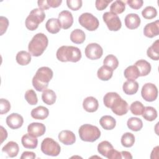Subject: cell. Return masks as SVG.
I'll use <instances>...</instances> for the list:
<instances>
[{"mask_svg": "<svg viewBox=\"0 0 159 159\" xmlns=\"http://www.w3.org/2000/svg\"><path fill=\"white\" fill-rule=\"evenodd\" d=\"M53 75V72L49 67L42 66L39 68L32 80L35 89L39 92L45 91L47 88L48 83L52 80Z\"/></svg>", "mask_w": 159, "mask_h": 159, "instance_id": "cell-1", "label": "cell"}, {"mask_svg": "<svg viewBox=\"0 0 159 159\" xmlns=\"http://www.w3.org/2000/svg\"><path fill=\"white\" fill-rule=\"evenodd\" d=\"M57 58L62 62H77L81 58V50L76 47L63 45L58 48L56 53Z\"/></svg>", "mask_w": 159, "mask_h": 159, "instance_id": "cell-2", "label": "cell"}, {"mask_svg": "<svg viewBox=\"0 0 159 159\" xmlns=\"http://www.w3.org/2000/svg\"><path fill=\"white\" fill-rule=\"evenodd\" d=\"M48 43L47 37L43 33H38L30 41L28 45L29 52L34 57H39L45 50Z\"/></svg>", "mask_w": 159, "mask_h": 159, "instance_id": "cell-3", "label": "cell"}, {"mask_svg": "<svg viewBox=\"0 0 159 159\" xmlns=\"http://www.w3.org/2000/svg\"><path fill=\"white\" fill-rule=\"evenodd\" d=\"M78 134L81 140L93 142L101 136V131L98 127L89 124H83L79 128Z\"/></svg>", "mask_w": 159, "mask_h": 159, "instance_id": "cell-4", "label": "cell"}, {"mask_svg": "<svg viewBox=\"0 0 159 159\" xmlns=\"http://www.w3.org/2000/svg\"><path fill=\"white\" fill-rule=\"evenodd\" d=\"M45 18V14L43 10L39 8L34 9L30 11L25 19V27L29 30H35L38 28L39 24L42 23Z\"/></svg>", "mask_w": 159, "mask_h": 159, "instance_id": "cell-5", "label": "cell"}, {"mask_svg": "<svg viewBox=\"0 0 159 159\" xmlns=\"http://www.w3.org/2000/svg\"><path fill=\"white\" fill-rule=\"evenodd\" d=\"M41 151L46 155L57 157L61 151L60 145L52 138L47 137L43 140L41 143Z\"/></svg>", "mask_w": 159, "mask_h": 159, "instance_id": "cell-6", "label": "cell"}, {"mask_svg": "<svg viewBox=\"0 0 159 159\" xmlns=\"http://www.w3.org/2000/svg\"><path fill=\"white\" fill-rule=\"evenodd\" d=\"M80 24L89 31L96 30L99 25L98 19L89 12H84L80 15L78 18Z\"/></svg>", "mask_w": 159, "mask_h": 159, "instance_id": "cell-7", "label": "cell"}, {"mask_svg": "<svg viewBox=\"0 0 159 159\" xmlns=\"http://www.w3.org/2000/svg\"><path fill=\"white\" fill-rule=\"evenodd\" d=\"M102 19L109 30L117 31L121 28L122 23L117 14L111 12H106L104 13Z\"/></svg>", "mask_w": 159, "mask_h": 159, "instance_id": "cell-8", "label": "cell"}, {"mask_svg": "<svg viewBox=\"0 0 159 159\" xmlns=\"http://www.w3.org/2000/svg\"><path fill=\"white\" fill-rule=\"evenodd\" d=\"M141 95L143 99L148 102H152L156 100L158 96L157 87L153 83H145L142 88Z\"/></svg>", "mask_w": 159, "mask_h": 159, "instance_id": "cell-9", "label": "cell"}, {"mask_svg": "<svg viewBox=\"0 0 159 159\" xmlns=\"http://www.w3.org/2000/svg\"><path fill=\"white\" fill-rule=\"evenodd\" d=\"M86 57L90 60H97L100 58L103 54L102 48L97 43H89L85 48Z\"/></svg>", "mask_w": 159, "mask_h": 159, "instance_id": "cell-10", "label": "cell"}, {"mask_svg": "<svg viewBox=\"0 0 159 159\" xmlns=\"http://www.w3.org/2000/svg\"><path fill=\"white\" fill-rule=\"evenodd\" d=\"M111 109L115 114L121 116L127 113L129 107L128 103L120 97L114 101Z\"/></svg>", "mask_w": 159, "mask_h": 159, "instance_id": "cell-11", "label": "cell"}, {"mask_svg": "<svg viewBox=\"0 0 159 159\" xmlns=\"http://www.w3.org/2000/svg\"><path fill=\"white\" fill-rule=\"evenodd\" d=\"M58 20L61 27L65 30L71 27L73 23V17L71 12L66 10L60 12Z\"/></svg>", "mask_w": 159, "mask_h": 159, "instance_id": "cell-12", "label": "cell"}, {"mask_svg": "<svg viewBox=\"0 0 159 159\" xmlns=\"http://www.w3.org/2000/svg\"><path fill=\"white\" fill-rule=\"evenodd\" d=\"M6 121L9 127L12 129H17L22 125L24 119L21 115L17 113H12L6 117Z\"/></svg>", "mask_w": 159, "mask_h": 159, "instance_id": "cell-13", "label": "cell"}, {"mask_svg": "<svg viewBox=\"0 0 159 159\" xmlns=\"http://www.w3.org/2000/svg\"><path fill=\"white\" fill-rule=\"evenodd\" d=\"M45 125L39 122H32L27 127L28 133L35 137L42 136L45 134Z\"/></svg>", "mask_w": 159, "mask_h": 159, "instance_id": "cell-14", "label": "cell"}, {"mask_svg": "<svg viewBox=\"0 0 159 159\" xmlns=\"http://www.w3.org/2000/svg\"><path fill=\"white\" fill-rule=\"evenodd\" d=\"M143 34L148 38H153L159 34V20H157L145 25L143 29Z\"/></svg>", "mask_w": 159, "mask_h": 159, "instance_id": "cell-15", "label": "cell"}, {"mask_svg": "<svg viewBox=\"0 0 159 159\" xmlns=\"http://www.w3.org/2000/svg\"><path fill=\"white\" fill-rule=\"evenodd\" d=\"M58 140L66 145L73 144L76 141L75 134L70 130H65L61 131L58 134Z\"/></svg>", "mask_w": 159, "mask_h": 159, "instance_id": "cell-16", "label": "cell"}, {"mask_svg": "<svg viewBox=\"0 0 159 159\" xmlns=\"http://www.w3.org/2000/svg\"><path fill=\"white\" fill-rule=\"evenodd\" d=\"M125 26L129 29H135L140 24V18L137 14L131 13L127 14L124 19Z\"/></svg>", "mask_w": 159, "mask_h": 159, "instance_id": "cell-17", "label": "cell"}, {"mask_svg": "<svg viewBox=\"0 0 159 159\" xmlns=\"http://www.w3.org/2000/svg\"><path fill=\"white\" fill-rule=\"evenodd\" d=\"M83 107L86 112H94L98 110L99 103L95 98L93 96H88L83 100Z\"/></svg>", "mask_w": 159, "mask_h": 159, "instance_id": "cell-18", "label": "cell"}, {"mask_svg": "<svg viewBox=\"0 0 159 159\" xmlns=\"http://www.w3.org/2000/svg\"><path fill=\"white\" fill-rule=\"evenodd\" d=\"M19 151V147L18 144L14 142L10 141L7 142L2 148V152L6 153L8 157L13 158L17 155Z\"/></svg>", "mask_w": 159, "mask_h": 159, "instance_id": "cell-19", "label": "cell"}, {"mask_svg": "<svg viewBox=\"0 0 159 159\" xmlns=\"http://www.w3.org/2000/svg\"><path fill=\"white\" fill-rule=\"evenodd\" d=\"M21 142L24 147L30 149L35 148L38 145V140L37 137L32 136L29 133L25 134L22 137Z\"/></svg>", "mask_w": 159, "mask_h": 159, "instance_id": "cell-20", "label": "cell"}, {"mask_svg": "<svg viewBox=\"0 0 159 159\" xmlns=\"http://www.w3.org/2000/svg\"><path fill=\"white\" fill-rule=\"evenodd\" d=\"M49 114L48 109L42 106H38L31 111L30 115L32 118L39 120H43L46 119Z\"/></svg>", "mask_w": 159, "mask_h": 159, "instance_id": "cell-21", "label": "cell"}, {"mask_svg": "<svg viewBox=\"0 0 159 159\" xmlns=\"http://www.w3.org/2000/svg\"><path fill=\"white\" fill-rule=\"evenodd\" d=\"M123 91L128 95L135 94L139 89V83L135 80H127L124 82L122 86Z\"/></svg>", "mask_w": 159, "mask_h": 159, "instance_id": "cell-22", "label": "cell"}, {"mask_svg": "<svg viewBox=\"0 0 159 159\" xmlns=\"http://www.w3.org/2000/svg\"><path fill=\"white\" fill-rule=\"evenodd\" d=\"M134 65L138 68L140 73V76H147L151 71L152 67L150 63L145 60H139L137 61Z\"/></svg>", "mask_w": 159, "mask_h": 159, "instance_id": "cell-23", "label": "cell"}, {"mask_svg": "<svg viewBox=\"0 0 159 159\" xmlns=\"http://www.w3.org/2000/svg\"><path fill=\"white\" fill-rule=\"evenodd\" d=\"M99 124L105 130H112L116 125V119L111 116H104L101 117Z\"/></svg>", "mask_w": 159, "mask_h": 159, "instance_id": "cell-24", "label": "cell"}, {"mask_svg": "<svg viewBox=\"0 0 159 159\" xmlns=\"http://www.w3.org/2000/svg\"><path fill=\"white\" fill-rule=\"evenodd\" d=\"M113 70L106 65L101 66L97 72L98 78L102 81H108L110 80L113 75Z\"/></svg>", "mask_w": 159, "mask_h": 159, "instance_id": "cell-25", "label": "cell"}, {"mask_svg": "<svg viewBox=\"0 0 159 159\" xmlns=\"http://www.w3.org/2000/svg\"><path fill=\"white\" fill-rule=\"evenodd\" d=\"M45 28L48 32L55 34L60 30L61 26L58 19L51 18L47 21L45 24Z\"/></svg>", "mask_w": 159, "mask_h": 159, "instance_id": "cell-26", "label": "cell"}, {"mask_svg": "<svg viewBox=\"0 0 159 159\" xmlns=\"http://www.w3.org/2000/svg\"><path fill=\"white\" fill-rule=\"evenodd\" d=\"M114 149L112 145L108 141L104 140L100 142L98 145V152L99 154L107 158L111 152Z\"/></svg>", "mask_w": 159, "mask_h": 159, "instance_id": "cell-27", "label": "cell"}, {"mask_svg": "<svg viewBox=\"0 0 159 159\" xmlns=\"http://www.w3.org/2000/svg\"><path fill=\"white\" fill-rule=\"evenodd\" d=\"M57 99V96L55 93L50 89H46L43 91L42 94V99L44 103L47 105L53 104Z\"/></svg>", "mask_w": 159, "mask_h": 159, "instance_id": "cell-28", "label": "cell"}, {"mask_svg": "<svg viewBox=\"0 0 159 159\" xmlns=\"http://www.w3.org/2000/svg\"><path fill=\"white\" fill-rule=\"evenodd\" d=\"M86 35L84 32L79 29H75L71 32L70 40L72 42L76 44H81L85 40Z\"/></svg>", "mask_w": 159, "mask_h": 159, "instance_id": "cell-29", "label": "cell"}, {"mask_svg": "<svg viewBox=\"0 0 159 159\" xmlns=\"http://www.w3.org/2000/svg\"><path fill=\"white\" fill-rule=\"evenodd\" d=\"M147 56L153 60H158L159 59V40H156L152 45L148 47L147 51Z\"/></svg>", "mask_w": 159, "mask_h": 159, "instance_id": "cell-30", "label": "cell"}, {"mask_svg": "<svg viewBox=\"0 0 159 159\" xmlns=\"http://www.w3.org/2000/svg\"><path fill=\"white\" fill-rule=\"evenodd\" d=\"M16 60L17 63L20 65H27L31 61V54L24 50L20 51L17 53Z\"/></svg>", "mask_w": 159, "mask_h": 159, "instance_id": "cell-31", "label": "cell"}, {"mask_svg": "<svg viewBox=\"0 0 159 159\" xmlns=\"http://www.w3.org/2000/svg\"><path fill=\"white\" fill-rule=\"evenodd\" d=\"M127 127L132 131L137 132L142 129L143 127L142 120L138 117H130L127 122Z\"/></svg>", "mask_w": 159, "mask_h": 159, "instance_id": "cell-32", "label": "cell"}, {"mask_svg": "<svg viewBox=\"0 0 159 159\" xmlns=\"http://www.w3.org/2000/svg\"><path fill=\"white\" fill-rule=\"evenodd\" d=\"M124 76L127 80H135L140 76L138 68L135 65H131L125 68L124 72Z\"/></svg>", "mask_w": 159, "mask_h": 159, "instance_id": "cell-33", "label": "cell"}, {"mask_svg": "<svg viewBox=\"0 0 159 159\" xmlns=\"http://www.w3.org/2000/svg\"><path fill=\"white\" fill-rule=\"evenodd\" d=\"M142 117L147 121H153L157 117V110L152 106L145 107L144 111L142 113Z\"/></svg>", "mask_w": 159, "mask_h": 159, "instance_id": "cell-34", "label": "cell"}, {"mask_svg": "<svg viewBox=\"0 0 159 159\" xmlns=\"http://www.w3.org/2000/svg\"><path fill=\"white\" fill-rule=\"evenodd\" d=\"M120 97V95L116 92H109L106 93L103 98L104 106L108 108H111L114 101Z\"/></svg>", "mask_w": 159, "mask_h": 159, "instance_id": "cell-35", "label": "cell"}, {"mask_svg": "<svg viewBox=\"0 0 159 159\" xmlns=\"http://www.w3.org/2000/svg\"><path fill=\"white\" fill-rule=\"evenodd\" d=\"M120 142L124 147H131L134 144L135 137L134 134L130 132H125L122 135Z\"/></svg>", "mask_w": 159, "mask_h": 159, "instance_id": "cell-36", "label": "cell"}, {"mask_svg": "<svg viewBox=\"0 0 159 159\" xmlns=\"http://www.w3.org/2000/svg\"><path fill=\"white\" fill-rule=\"evenodd\" d=\"M125 9V3L122 1H115L110 6V11L115 14L122 13Z\"/></svg>", "mask_w": 159, "mask_h": 159, "instance_id": "cell-37", "label": "cell"}, {"mask_svg": "<svg viewBox=\"0 0 159 159\" xmlns=\"http://www.w3.org/2000/svg\"><path fill=\"white\" fill-rule=\"evenodd\" d=\"M104 65L109 66L113 70H116L119 65V61L116 56L110 54L107 55L103 60Z\"/></svg>", "mask_w": 159, "mask_h": 159, "instance_id": "cell-38", "label": "cell"}, {"mask_svg": "<svg viewBox=\"0 0 159 159\" xmlns=\"http://www.w3.org/2000/svg\"><path fill=\"white\" fill-rule=\"evenodd\" d=\"M144 109L145 107L143 104L139 101H135L133 102L130 106V110L131 112L135 116L142 115L144 111Z\"/></svg>", "mask_w": 159, "mask_h": 159, "instance_id": "cell-39", "label": "cell"}, {"mask_svg": "<svg viewBox=\"0 0 159 159\" xmlns=\"http://www.w3.org/2000/svg\"><path fill=\"white\" fill-rule=\"evenodd\" d=\"M142 15L146 19H152L157 16V11L153 6H147L142 11Z\"/></svg>", "mask_w": 159, "mask_h": 159, "instance_id": "cell-40", "label": "cell"}, {"mask_svg": "<svg viewBox=\"0 0 159 159\" xmlns=\"http://www.w3.org/2000/svg\"><path fill=\"white\" fill-rule=\"evenodd\" d=\"M24 97L27 102L30 105H35L38 102L37 96L33 89H29L26 91Z\"/></svg>", "mask_w": 159, "mask_h": 159, "instance_id": "cell-41", "label": "cell"}, {"mask_svg": "<svg viewBox=\"0 0 159 159\" xmlns=\"http://www.w3.org/2000/svg\"><path fill=\"white\" fill-rule=\"evenodd\" d=\"M81 0H67L66 4L67 6L73 11H78L82 6Z\"/></svg>", "mask_w": 159, "mask_h": 159, "instance_id": "cell-42", "label": "cell"}, {"mask_svg": "<svg viewBox=\"0 0 159 159\" xmlns=\"http://www.w3.org/2000/svg\"><path fill=\"white\" fill-rule=\"evenodd\" d=\"M0 109L1 114L7 113L11 109V104L9 101L6 99L1 98L0 99Z\"/></svg>", "mask_w": 159, "mask_h": 159, "instance_id": "cell-43", "label": "cell"}, {"mask_svg": "<svg viewBox=\"0 0 159 159\" xmlns=\"http://www.w3.org/2000/svg\"><path fill=\"white\" fill-rule=\"evenodd\" d=\"M111 2H112V0H96L95 6L98 10L102 11L107 7Z\"/></svg>", "mask_w": 159, "mask_h": 159, "instance_id": "cell-44", "label": "cell"}, {"mask_svg": "<svg viewBox=\"0 0 159 159\" xmlns=\"http://www.w3.org/2000/svg\"><path fill=\"white\" fill-rule=\"evenodd\" d=\"M127 3L132 9H139L142 7L143 1L142 0H127Z\"/></svg>", "mask_w": 159, "mask_h": 159, "instance_id": "cell-45", "label": "cell"}, {"mask_svg": "<svg viewBox=\"0 0 159 159\" xmlns=\"http://www.w3.org/2000/svg\"><path fill=\"white\" fill-rule=\"evenodd\" d=\"M0 26H1V35H2L6 32V30L9 26V20L8 19L4 17V16H1L0 17Z\"/></svg>", "mask_w": 159, "mask_h": 159, "instance_id": "cell-46", "label": "cell"}, {"mask_svg": "<svg viewBox=\"0 0 159 159\" xmlns=\"http://www.w3.org/2000/svg\"><path fill=\"white\" fill-rule=\"evenodd\" d=\"M107 158H109V159H121L122 158L121 153L116 150L113 149L109 153Z\"/></svg>", "mask_w": 159, "mask_h": 159, "instance_id": "cell-47", "label": "cell"}, {"mask_svg": "<svg viewBox=\"0 0 159 159\" xmlns=\"http://www.w3.org/2000/svg\"><path fill=\"white\" fill-rule=\"evenodd\" d=\"M36 157L35 153L32 152L25 151L22 153L20 159H34Z\"/></svg>", "mask_w": 159, "mask_h": 159, "instance_id": "cell-48", "label": "cell"}, {"mask_svg": "<svg viewBox=\"0 0 159 159\" xmlns=\"http://www.w3.org/2000/svg\"><path fill=\"white\" fill-rule=\"evenodd\" d=\"M37 4L39 9L43 11L48 9L50 7L47 2V0H39L37 1Z\"/></svg>", "mask_w": 159, "mask_h": 159, "instance_id": "cell-49", "label": "cell"}, {"mask_svg": "<svg viewBox=\"0 0 159 159\" xmlns=\"http://www.w3.org/2000/svg\"><path fill=\"white\" fill-rule=\"evenodd\" d=\"M47 2L50 7L56 8L60 6L62 2L61 0H47Z\"/></svg>", "mask_w": 159, "mask_h": 159, "instance_id": "cell-50", "label": "cell"}, {"mask_svg": "<svg viewBox=\"0 0 159 159\" xmlns=\"http://www.w3.org/2000/svg\"><path fill=\"white\" fill-rule=\"evenodd\" d=\"M1 143H2L3 142L4 140H5L7 137V132L6 131V129H4V128L2 126H1Z\"/></svg>", "mask_w": 159, "mask_h": 159, "instance_id": "cell-51", "label": "cell"}, {"mask_svg": "<svg viewBox=\"0 0 159 159\" xmlns=\"http://www.w3.org/2000/svg\"><path fill=\"white\" fill-rule=\"evenodd\" d=\"M158 146H157L155 148H153V149L151 153L150 158H158Z\"/></svg>", "mask_w": 159, "mask_h": 159, "instance_id": "cell-52", "label": "cell"}, {"mask_svg": "<svg viewBox=\"0 0 159 159\" xmlns=\"http://www.w3.org/2000/svg\"><path fill=\"white\" fill-rule=\"evenodd\" d=\"M122 155V158H127V159H131L132 158V156L131 153L127 151H122L120 152Z\"/></svg>", "mask_w": 159, "mask_h": 159, "instance_id": "cell-53", "label": "cell"}]
</instances>
